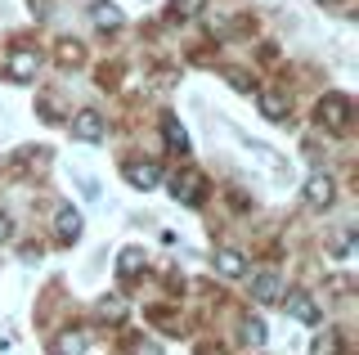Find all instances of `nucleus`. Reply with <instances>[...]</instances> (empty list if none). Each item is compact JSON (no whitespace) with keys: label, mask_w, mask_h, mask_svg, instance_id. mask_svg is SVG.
Listing matches in <instances>:
<instances>
[{"label":"nucleus","mask_w":359,"mask_h":355,"mask_svg":"<svg viewBox=\"0 0 359 355\" xmlns=\"http://www.w3.org/2000/svg\"><path fill=\"white\" fill-rule=\"evenodd\" d=\"M76 234H81V216H76L72 207H63V212H59V239H63V243H72Z\"/></svg>","instance_id":"ddd939ff"},{"label":"nucleus","mask_w":359,"mask_h":355,"mask_svg":"<svg viewBox=\"0 0 359 355\" xmlns=\"http://www.w3.org/2000/svg\"><path fill=\"white\" fill-rule=\"evenodd\" d=\"M216 270L224 274V279H238V274L247 270L243 252H233V248H224V252H216Z\"/></svg>","instance_id":"6e6552de"},{"label":"nucleus","mask_w":359,"mask_h":355,"mask_svg":"<svg viewBox=\"0 0 359 355\" xmlns=\"http://www.w3.org/2000/svg\"><path fill=\"white\" fill-rule=\"evenodd\" d=\"M162 130H166V144H171L175 153H184V149H189V130L180 126V117H162Z\"/></svg>","instance_id":"9b49d317"},{"label":"nucleus","mask_w":359,"mask_h":355,"mask_svg":"<svg viewBox=\"0 0 359 355\" xmlns=\"http://www.w3.org/2000/svg\"><path fill=\"white\" fill-rule=\"evenodd\" d=\"M36 50H27V46H14L9 50V76H14V81H32V76H36Z\"/></svg>","instance_id":"7ed1b4c3"},{"label":"nucleus","mask_w":359,"mask_h":355,"mask_svg":"<svg viewBox=\"0 0 359 355\" xmlns=\"http://www.w3.org/2000/svg\"><path fill=\"white\" fill-rule=\"evenodd\" d=\"M283 306H287V315H292V319H301V324H319V310H314V302H310L306 293H292Z\"/></svg>","instance_id":"0eeeda50"},{"label":"nucleus","mask_w":359,"mask_h":355,"mask_svg":"<svg viewBox=\"0 0 359 355\" xmlns=\"http://www.w3.org/2000/svg\"><path fill=\"white\" fill-rule=\"evenodd\" d=\"M319 126H328V130H346L351 126V99L346 95H328L319 104Z\"/></svg>","instance_id":"f257e3e1"},{"label":"nucleus","mask_w":359,"mask_h":355,"mask_svg":"<svg viewBox=\"0 0 359 355\" xmlns=\"http://www.w3.org/2000/svg\"><path fill=\"white\" fill-rule=\"evenodd\" d=\"M72 135L81 144H99V140H104V117H99V108H81V113L72 117Z\"/></svg>","instance_id":"f03ea898"},{"label":"nucleus","mask_w":359,"mask_h":355,"mask_svg":"<svg viewBox=\"0 0 359 355\" xmlns=\"http://www.w3.org/2000/svg\"><path fill=\"white\" fill-rule=\"evenodd\" d=\"M157 175H162V166H157V162H135V166H126V180L135 185V189H153Z\"/></svg>","instance_id":"423d86ee"},{"label":"nucleus","mask_w":359,"mask_h":355,"mask_svg":"<svg viewBox=\"0 0 359 355\" xmlns=\"http://www.w3.org/2000/svg\"><path fill=\"white\" fill-rule=\"evenodd\" d=\"M332 180H328V175H310V180H306V203L310 207H328L332 203Z\"/></svg>","instance_id":"39448f33"},{"label":"nucleus","mask_w":359,"mask_h":355,"mask_svg":"<svg viewBox=\"0 0 359 355\" xmlns=\"http://www.w3.org/2000/svg\"><path fill=\"white\" fill-rule=\"evenodd\" d=\"M171 198H175V203H202V180H198V175H175V180H171Z\"/></svg>","instance_id":"20e7f679"},{"label":"nucleus","mask_w":359,"mask_h":355,"mask_svg":"<svg viewBox=\"0 0 359 355\" xmlns=\"http://www.w3.org/2000/svg\"><path fill=\"white\" fill-rule=\"evenodd\" d=\"M86 347H90V337L86 333H63V337H54V355H86Z\"/></svg>","instance_id":"9d476101"},{"label":"nucleus","mask_w":359,"mask_h":355,"mask_svg":"<svg viewBox=\"0 0 359 355\" xmlns=\"http://www.w3.org/2000/svg\"><path fill=\"white\" fill-rule=\"evenodd\" d=\"M261 108H265L269 121H283L287 117V108H283V99H278V95H261Z\"/></svg>","instance_id":"dca6fc26"},{"label":"nucleus","mask_w":359,"mask_h":355,"mask_svg":"<svg viewBox=\"0 0 359 355\" xmlns=\"http://www.w3.org/2000/svg\"><path fill=\"white\" fill-rule=\"evenodd\" d=\"M252 293H256V302H278V274L274 270H261L252 279Z\"/></svg>","instance_id":"1a4fd4ad"},{"label":"nucleus","mask_w":359,"mask_h":355,"mask_svg":"<svg viewBox=\"0 0 359 355\" xmlns=\"http://www.w3.org/2000/svg\"><path fill=\"white\" fill-rule=\"evenodd\" d=\"M99 315H112V319H121V302H117V297H104V302H99Z\"/></svg>","instance_id":"6ab92c4d"},{"label":"nucleus","mask_w":359,"mask_h":355,"mask_svg":"<svg viewBox=\"0 0 359 355\" xmlns=\"http://www.w3.org/2000/svg\"><path fill=\"white\" fill-rule=\"evenodd\" d=\"M243 342H247V347H261V342H265V324H261V319H247V324H243Z\"/></svg>","instance_id":"f3484780"},{"label":"nucleus","mask_w":359,"mask_h":355,"mask_svg":"<svg viewBox=\"0 0 359 355\" xmlns=\"http://www.w3.org/2000/svg\"><path fill=\"white\" fill-rule=\"evenodd\" d=\"M9 234H14V220H9V216H0V243H5Z\"/></svg>","instance_id":"aec40b11"},{"label":"nucleus","mask_w":359,"mask_h":355,"mask_svg":"<svg viewBox=\"0 0 359 355\" xmlns=\"http://www.w3.org/2000/svg\"><path fill=\"white\" fill-rule=\"evenodd\" d=\"M314 355H341V337H337L332 328L319 333V337H314Z\"/></svg>","instance_id":"2eb2a0df"},{"label":"nucleus","mask_w":359,"mask_h":355,"mask_svg":"<svg viewBox=\"0 0 359 355\" xmlns=\"http://www.w3.org/2000/svg\"><path fill=\"white\" fill-rule=\"evenodd\" d=\"M90 18H95V27H121V9L117 5H95Z\"/></svg>","instance_id":"4468645a"},{"label":"nucleus","mask_w":359,"mask_h":355,"mask_svg":"<svg viewBox=\"0 0 359 355\" xmlns=\"http://www.w3.org/2000/svg\"><path fill=\"white\" fill-rule=\"evenodd\" d=\"M140 270H144V252L140 248H126L117 257V274H121V279H130V274H140Z\"/></svg>","instance_id":"f8f14e48"},{"label":"nucleus","mask_w":359,"mask_h":355,"mask_svg":"<svg viewBox=\"0 0 359 355\" xmlns=\"http://www.w3.org/2000/svg\"><path fill=\"white\" fill-rule=\"evenodd\" d=\"M202 14V0H171V18H194Z\"/></svg>","instance_id":"a211bd4d"}]
</instances>
